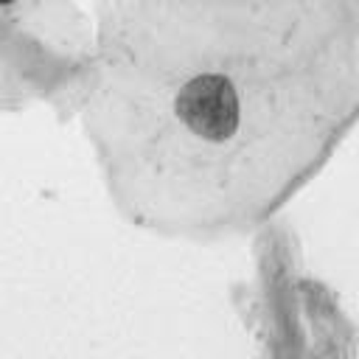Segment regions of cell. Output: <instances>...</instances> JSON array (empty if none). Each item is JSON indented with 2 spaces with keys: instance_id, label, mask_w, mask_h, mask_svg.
I'll list each match as a JSON object with an SVG mask.
<instances>
[{
  "instance_id": "obj_1",
  "label": "cell",
  "mask_w": 359,
  "mask_h": 359,
  "mask_svg": "<svg viewBox=\"0 0 359 359\" xmlns=\"http://www.w3.org/2000/svg\"><path fill=\"white\" fill-rule=\"evenodd\" d=\"M180 121L205 140H227L241 121V104L233 81L219 73H202L182 84L177 95Z\"/></svg>"
}]
</instances>
